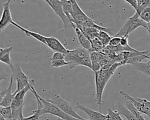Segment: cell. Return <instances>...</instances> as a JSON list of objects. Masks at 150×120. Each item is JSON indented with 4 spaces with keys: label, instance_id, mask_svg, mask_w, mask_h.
Wrapping results in <instances>:
<instances>
[{
    "label": "cell",
    "instance_id": "d4e9b609",
    "mask_svg": "<svg viewBox=\"0 0 150 120\" xmlns=\"http://www.w3.org/2000/svg\"><path fill=\"white\" fill-rule=\"evenodd\" d=\"M107 116L115 120H124L117 111L112 110L110 108H108V113L107 114Z\"/></svg>",
    "mask_w": 150,
    "mask_h": 120
},
{
    "label": "cell",
    "instance_id": "d6986e66",
    "mask_svg": "<svg viewBox=\"0 0 150 120\" xmlns=\"http://www.w3.org/2000/svg\"><path fill=\"white\" fill-rule=\"evenodd\" d=\"M90 59L92 65V71L93 73L101 70V67L98 63L99 60V52H90Z\"/></svg>",
    "mask_w": 150,
    "mask_h": 120
},
{
    "label": "cell",
    "instance_id": "83f0119b",
    "mask_svg": "<svg viewBox=\"0 0 150 120\" xmlns=\"http://www.w3.org/2000/svg\"><path fill=\"white\" fill-rule=\"evenodd\" d=\"M120 42H121V37H117V36H113L110 39L108 46L110 47H115L120 45Z\"/></svg>",
    "mask_w": 150,
    "mask_h": 120
},
{
    "label": "cell",
    "instance_id": "30bf717a",
    "mask_svg": "<svg viewBox=\"0 0 150 120\" xmlns=\"http://www.w3.org/2000/svg\"><path fill=\"white\" fill-rule=\"evenodd\" d=\"M72 5V18L74 20V24H77L84 22L91 18L88 17L81 9L76 0H71Z\"/></svg>",
    "mask_w": 150,
    "mask_h": 120
},
{
    "label": "cell",
    "instance_id": "4316f807",
    "mask_svg": "<svg viewBox=\"0 0 150 120\" xmlns=\"http://www.w3.org/2000/svg\"><path fill=\"white\" fill-rule=\"evenodd\" d=\"M65 66H68V63L66 61L65 59L51 61V67H52L59 68V67H63Z\"/></svg>",
    "mask_w": 150,
    "mask_h": 120
},
{
    "label": "cell",
    "instance_id": "1f68e13d",
    "mask_svg": "<svg viewBox=\"0 0 150 120\" xmlns=\"http://www.w3.org/2000/svg\"><path fill=\"white\" fill-rule=\"evenodd\" d=\"M128 37L127 36H124L121 37V42L120 45L122 47H127L129 46L128 44Z\"/></svg>",
    "mask_w": 150,
    "mask_h": 120
},
{
    "label": "cell",
    "instance_id": "4dcf8cb0",
    "mask_svg": "<svg viewBox=\"0 0 150 120\" xmlns=\"http://www.w3.org/2000/svg\"><path fill=\"white\" fill-rule=\"evenodd\" d=\"M64 58H65V54L61 53H59V52H54L53 54L50 58V61L64 59Z\"/></svg>",
    "mask_w": 150,
    "mask_h": 120
},
{
    "label": "cell",
    "instance_id": "8992f818",
    "mask_svg": "<svg viewBox=\"0 0 150 120\" xmlns=\"http://www.w3.org/2000/svg\"><path fill=\"white\" fill-rule=\"evenodd\" d=\"M11 69L12 71L11 76H12L13 79H15L16 81V89L13 92V94L15 95L18 92L29 85L31 79L30 80L23 71L19 63L13 64Z\"/></svg>",
    "mask_w": 150,
    "mask_h": 120
},
{
    "label": "cell",
    "instance_id": "f35d334b",
    "mask_svg": "<svg viewBox=\"0 0 150 120\" xmlns=\"http://www.w3.org/2000/svg\"><path fill=\"white\" fill-rule=\"evenodd\" d=\"M4 120H5V119H4Z\"/></svg>",
    "mask_w": 150,
    "mask_h": 120
},
{
    "label": "cell",
    "instance_id": "44dd1931",
    "mask_svg": "<svg viewBox=\"0 0 150 120\" xmlns=\"http://www.w3.org/2000/svg\"><path fill=\"white\" fill-rule=\"evenodd\" d=\"M90 42L91 44V52H101L105 47L103 43L97 37L94 38Z\"/></svg>",
    "mask_w": 150,
    "mask_h": 120
},
{
    "label": "cell",
    "instance_id": "9c48e42d",
    "mask_svg": "<svg viewBox=\"0 0 150 120\" xmlns=\"http://www.w3.org/2000/svg\"><path fill=\"white\" fill-rule=\"evenodd\" d=\"M35 83L33 79H31L30 83L27 87L24 88L23 90L18 92L13 100L11 104L12 110H15L18 109L23 105H25V97L28 91H30L32 87H35Z\"/></svg>",
    "mask_w": 150,
    "mask_h": 120
},
{
    "label": "cell",
    "instance_id": "d6a6232c",
    "mask_svg": "<svg viewBox=\"0 0 150 120\" xmlns=\"http://www.w3.org/2000/svg\"><path fill=\"white\" fill-rule=\"evenodd\" d=\"M144 101L145 104L148 106V107L149 108V111H150V101H148V100H147L146 99H145V98H144Z\"/></svg>",
    "mask_w": 150,
    "mask_h": 120
},
{
    "label": "cell",
    "instance_id": "603a6c76",
    "mask_svg": "<svg viewBox=\"0 0 150 120\" xmlns=\"http://www.w3.org/2000/svg\"><path fill=\"white\" fill-rule=\"evenodd\" d=\"M138 15L140 18L146 23L150 22V2Z\"/></svg>",
    "mask_w": 150,
    "mask_h": 120
},
{
    "label": "cell",
    "instance_id": "3957f363",
    "mask_svg": "<svg viewBox=\"0 0 150 120\" xmlns=\"http://www.w3.org/2000/svg\"><path fill=\"white\" fill-rule=\"evenodd\" d=\"M34 95L38 104V108L35 110L40 116L44 114H50L63 120H79L65 114L57 107L40 96L38 92Z\"/></svg>",
    "mask_w": 150,
    "mask_h": 120
},
{
    "label": "cell",
    "instance_id": "6da1fadb",
    "mask_svg": "<svg viewBox=\"0 0 150 120\" xmlns=\"http://www.w3.org/2000/svg\"><path fill=\"white\" fill-rule=\"evenodd\" d=\"M121 66L120 63H115L107 69H101L94 73L96 85V102L101 111L102 98L104 88L109 80L114 74L116 69Z\"/></svg>",
    "mask_w": 150,
    "mask_h": 120
},
{
    "label": "cell",
    "instance_id": "484cf974",
    "mask_svg": "<svg viewBox=\"0 0 150 120\" xmlns=\"http://www.w3.org/2000/svg\"><path fill=\"white\" fill-rule=\"evenodd\" d=\"M11 52H9L8 53H6V54H5L2 57L1 59L0 62L4 63L6 65H8L10 68H11L13 66V63H12V60L11 59Z\"/></svg>",
    "mask_w": 150,
    "mask_h": 120
},
{
    "label": "cell",
    "instance_id": "4fadbf2b",
    "mask_svg": "<svg viewBox=\"0 0 150 120\" xmlns=\"http://www.w3.org/2000/svg\"><path fill=\"white\" fill-rule=\"evenodd\" d=\"M76 108L79 109L86 113L90 119V120H107V115H104L100 112L94 111L79 102L76 103Z\"/></svg>",
    "mask_w": 150,
    "mask_h": 120
},
{
    "label": "cell",
    "instance_id": "e0dca14e",
    "mask_svg": "<svg viewBox=\"0 0 150 120\" xmlns=\"http://www.w3.org/2000/svg\"><path fill=\"white\" fill-rule=\"evenodd\" d=\"M118 112L123 116H124L127 120H137L134 115L125 107V106L123 105L121 103H118L117 105V109Z\"/></svg>",
    "mask_w": 150,
    "mask_h": 120
},
{
    "label": "cell",
    "instance_id": "2e32d148",
    "mask_svg": "<svg viewBox=\"0 0 150 120\" xmlns=\"http://www.w3.org/2000/svg\"><path fill=\"white\" fill-rule=\"evenodd\" d=\"M62 4L63 9V11L68 18V19L70 20V22L73 25V28L74 29L76 28L75 25L74 24V20L72 18V5H71V0H64L62 1Z\"/></svg>",
    "mask_w": 150,
    "mask_h": 120
},
{
    "label": "cell",
    "instance_id": "7a4b0ae2",
    "mask_svg": "<svg viewBox=\"0 0 150 120\" xmlns=\"http://www.w3.org/2000/svg\"><path fill=\"white\" fill-rule=\"evenodd\" d=\"M90 52L82 47L69 50L65 55V60L68 63L70 69H73L78 66L87 67L92 70V65L90 59Z\"/></svg>",
    "mask_w": 150,
    "mask_h": 120
},
{
    "label": "cell",
    "instance_id": "cb8c5ba5",
    "mask_svg": "<svg viewBox=\"0 0 150 120\" xmlns=\"http://www.w3.org/2000/svg\"><path fill=\"white\" fill-rule=\"evenodd\" d=\"M0 112L4 119L12 120V108L11 107H1L0 109Z\"/></svg>",
    "mask_w": 150,
    "mask_h": 120
},
{
    "label": "cell",
    "instance_id": "277c9868",
    "mask_svg": "<svg viewBox=\"0 0 150 120\" xmlns=\"http://www.w3.org/2000/svg\"><path fill=\"white\" fill-rule=\"evenodd\" d=\"M49 102L52 103L65 114L79 120H89L80 116L75 111L74 107L67 101L62 98L60 95L54 90L49 92V97L46 99Z\"/></svg>",
    "mask_w": 150,
    "mask_h": 120
},
{
    "label": "cell",
    "instance_id": "5bb4252c",
    "mask_svg": "<svg viewBox=\"0 0 150 120\" xmlns=\"http://www.w3.org/2000/svg\"><path fill=\"white\" fill-rule=\"evenodd\" d=\"M12 25L14 26H15L16 28L19 29L21 30H22V32H23L25 35L27 36H29V37H32L35 39H36L37 40H38L39 42H40V43H42V44H45L46 45V42H45V39H46V36L42 35H40L38 33H36V32H32V31H30L28 29H26L25 28H24L23 27L21 26V25H19V24H18L16 22H13L12 23Z\"/></svg>",
    "mask_w": 150,
    "mask_h": 120
},
{
    "label": "cell",
    "instance_id": "9a60e30c",
    "mask_svg": "<svg viewBox=\"0 0 150 120\" xmlns=\"http://www.w3.org/2000/svg\"><path fill=\"white\" fill-rule=\"evenodd\" d=\"M74 29L81 47L84 48L89 52H91V44L90 40L79 29L76 27Z\"/></svg>",
    "mask_w": 150,
    "mask_h": 120
},
{
    "label": "cell",
    "instance_id": "ba28073f",
    "mask_svg": "<svg viewBox=\"0 0 150 120\" xmlns=\"http://www.w3.org/2000/svg\"><path fill=\"white\" fill-rule=\"evenodd\" d=\"M11 1L8 0L3 4V8L0 18V34L13 22L10 10Z\"/></svg>",
    "mask_w": 150,
    "mask_h": 120
},
{
    "label": "cell",
    "instance_id": "ac0fdd59",
    "mask_svg": "<svg viewBox=\"0 0 150 120\" xmlns=\"http://www.w3.org/2000/svg\"><path fill=\"white\" fill-rule=\"evenodd\" d=\"M134 68L137 70L150 76V64L144 62H137L132 64Z\"/></svg>",
    "mask_w": 150,
    "mask_h": 120
},
{
    "label": "cell",
    "instance_id": "52a82bcc",
    "mask_svg": "<svg viewBox=\"0 0 150 120\" xmlns=\"http://www.w3.org/2000/svg\"><path fill=\"white\" fill-rule=\"evenodd\" d=\"M46 2L53 9L55 13L61 19L64 25V29L73 28V25L66 16L60 0H46Z\"/></svg>",
    "mask_w": 150,
    "mask_h": 120
},
{
    "label": "cell",
    "instance_id": "74e56055",
    "mask_svg": "<svg viewBox=\"0 0 150 120\" xmlns=\"http://www.w3.org/2000/svg\"><path fill=\"white\" fill-rule=\"evenodd\" d=\"M57 120H63V119H60V118H58Z\"/></svg>",
    "mask_w": 150,
    "mask_h": 120
},
{
    "label": "cell",
    "instance_id": "7402d4cb",
    "mask_svg": "<svg viewBox=\"0 0 150 120\" xmlns=\"http://www.w3.org/2000/svg\"><path fill=\"white\" fill-rule=\"evenodd\" d=\"M97 37L103 43V44L105 47L108 46L109 42L112 37H111L107 32L102 30H99Z\"/></svg>",
    "mask_w": 150,
    "mask_h": 120
},
{
    "label": "cell",
    "instance_id": "f546056e",
    "mask_svg": "<svg viewBox=\"0 0 150 120\" xmlns=\"http://www.w3.org/2000/svg\"><path fill=\"white\" fill-rule=\"evenodd\" d=\"M7 76H8V73H6V71L4 70V68L0 66V83L1 81L6 79ZM2 91H0V102L2 100Z\"/></svg>",
    "mask_w": 150,
    "mask_h": 120
},
{
    "label": "cell",
    "instance_id": "7c38bea8",
    "mask_svg": "<svg viewBox=\"0 0 150 120\" xmlns=\"http://www.w3.org/2000/svg\"><path fill=\"white\" fill-rule=\"evenodd\" d=\"M13 80L14 79L13 76H11L8 87L6 90L2 91V98L1 101L0 102V105L1 107H8L11 106L12 102L15 95L13 93H12V87L13 83Z\"/></svg>",
    "mask_w": 150,
    "mask_h": 120
},
{
    "label": "cell",
    "instance_id": "e575fe53",
    "mask_svg": "<svg viewBox=\"0 0 150 120\" xmlns=\"http://www.w3.org/2000/svg\"><path fill=\"white\" fill-rule=\"evenodd\" d=\"M1 106L0 105V109H1ZM4 119L3 118V117L2 116V115H1V112H0V120H4Z\"/></svg>",
    "mask_w": 150,
    "mask_h": 120
},
{
    "label": "cell",
    "instance_id": "836d02e7",
    "mask_svg": "<svg viewBox=\"0 0 150 120\" xmlns=\"http://www.w3.org/2000/svg\"><path fill=\"white\" fill-rule=\"evenodd\" d=\"M146 29L147 30V31L148 32L149 34L150 35V22L147 23V28H146Z\"/></svg>",
    "mask_w": 150,
    "mask_h": 120
},
{
    "label": "cell",
    "instance_id": "5b68a950",
    "mask_svg": "<svg viewBox=\"0 0 150 120\" xmlns=\"http://www.w3.org/2000/svg\"><path fill=\"white\" fill-rule=\"evenodd\" d=\"M142 26L146 29L147 23L142 20L139 15L135 12V13L129 17L124 25L120 28V30L114 36L119 37H122L124 36H129V35L135 30L138 28Z\"/></svg>",
    "mask_w": 150,
    "mask_h": 120
},
{
    "label": "cell",
    "instance_id": "f1b7e54d",
    "mask_svg": "<svg viewBox=\"0 0 150 120\" xmlns=\"http://www.w3.org/2000/svg\"><path fill=\"white\" fill-rule=\"evenodd\" d=\"M40 117V116L39 115V113L36 110H33L32 115L28 117L23 116L20 120H39Z\"/></svg>",
    "mask_w": 150,
    "mask_h": 120
},
{
    "label": "cell",
    "instance_id": "8d00e7d4",
    "mask_svg": "<svg viewBox=\"0 0 150 120\" xmlns=\"http://www.w3.org/2000/svg\"><path fill=\"white\" fill-rule=\"evenodd\" d=\"M148 59V61H147V63H148V64H150V56H149Z\"/></svg>",
    "mask_w": 150,
    "mask_h": 120
},
{
    "label": "cell",
    "instance_id": "d590c367",
    "mask_svg": "<svg viewBox=\"0 0 150 120\" xmlns=\"http://www.w3.org/2000/svg\"><path fill=\"white\" fill-rule=\"evenodd\" d=\"M107 120H115V119H112V118H109V117H108L107 116Z\"/></svg>",
    "mask_w": 150,
    "mask_h": 120
},
{
    "label": "cell",
    "instance_id": "ffe728a7",
    "mask_svg": "<svg viewBox=\"0 0 150 120\" xmlns=\"http://www.w3.org/2000/svg\"><path fill=\"white\" fill-rule=\"evenodd\" d=\"M125 107L127 108H128L134 115V116L136 117V118L137 119V120H145V119L144 118L142 114L139 112L133 105L129 101H127L125 102Z\"/></svg>",
    "mask_w": 150,
    "mask_h": 120
},
{
    "label": "cell",
    "instance_id": "8fae6325",
    "mask_svg": "<svg viewBox=\"0 0 150 120\" xmlns=\"http://www.w3.org/2000/svg\"><path fill=\"white\" fill-rule=\"evenodd\" d=\"M45 42L46 45L54 52H59L66 55L69 50L67 49L62 44V43L55 37L46 36Z\"/></svg>",
    "mask_w": 150,
    "mask_h": 120
}]
</instances>
